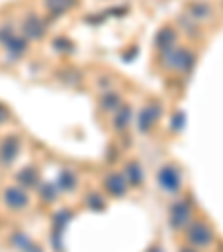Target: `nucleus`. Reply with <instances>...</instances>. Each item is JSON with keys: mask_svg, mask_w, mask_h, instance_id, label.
I'll use <instances>...</instances> for the list:
<instances>
[{"mask_svg": "<svg viewBox=\"0 0 223 252\" xmlns=\"http://www.w3.org/2000/svg\"><path fill=\"white\" fill-rule=\"evenodd\" d=\"M161 63L165 69L179 71V74H190L192 67L196 65V54L188 47H170L161 52Z\"/></svg>", "mask_w": 223, "mask_h": 252, "instance_id": "obj_1", "label": "nucleus"}, {"mask_svg": "<svg viewBox=\"0 0 223 252\" xmlns=\"http://www.w3.org/2000/svg\"><path fill=\"white\" fill-rule=\"evenodd\" d=\"M185 237L194 248H210L214 243V228L208 221H190L185 225Z\"/></svg>", "mask_w": 223, "mask_h": 252, "instance_id": "obj_2", "label": "nucleus"}, {"mask_svg": "<svg viewBox=\"0 0 223 252\" xmlns=\"http://www.w3.org/2000/svg\"><path fill=\"white\" fill-rule=\"evenodd\" d=\"M157 183L163 192H167V194H176V192L181 190V186H183V179H181L179 167L172 165V163L163 165L161 170L157 172Z\"/></svg>", "mask_w": 223, "mask_h": 252, "instance_id": "obj_3", "label": "nucleus"}, {"mask_svg": "<svg viewBox=\"0 0 223 252\" xmlns=\"http://www.w3.org/2000/svg\"><path fill=\"white\" fill-rule=\"evenodd\" d=\"M192 219V203L188 199L174 201L170 205V214H167V223L174 230H183Z\"/></svg>", "mask_w": 223, "mask_h": 252, "instance_id": "obj_4", "label": "nucleus"}, {"mask_svg": "<svg viewBox=\"0 0 223 252\" xmlns=\"http://www.w3.org/2000/svg\"><path fill=\"white\" fill-rule=\"evenodd\" d=\"M20 29H23V36L27 40H43L45 33H47V25H45V20L36 14L25 16Z\"/></svg>", "mask_w": 223, "mask_h": 252, "instance_id": "obj_5", "label": "nucleus"}, {"mask_svg": "<svg viewBox=\"0 0 223 252\" xmlns=\"http://www.w3.org/2000/svg\"><path fill=\"white\" fill-rule=\"evenodd\" d=\"M159 119H161V107H159L157 103L145 105V107H141V112H138V116H136V129L141 134H147L157 125Z\"/></svg>", "mask_w": 223, "mask_h": 252, "instance_id": "obj_6", "label": "nucleus"}, {"mask_svg": "<svg viewBox=\"0 0 223 252\" xmlns=\"http://www.w3.org/2000/svg\"><path fill=\"white\" fill-rule=\"evenodd\" d=\"M2 201L9 210H25L29 205V190L20 186H11L2 192Z\"/></svg>", "mask_w": 223, "mask_h": 252, "instance_id": "obj_7", "label": "nucleus"}, {"mask_svg": "<svg viewBox=\"0 0 223 252\" xmlns=\"http://www.w3.org/2000/svg\"><path fill=\"white\" fill-rule=\"evenodd\" d=\"M103 188H105V192H107L109 196H119V199L127 194V190H129L123 172H109V174H105Z\"/></svg>", "mask_w": 223, "mask_h": 252, "instance_id": "obj_8", "label": "nucleus"}, {"mask_svg": "<svg viewBox=\"0 0 223 252\" xmlns=\"http://www.w3.org/2000/svg\"><path fill=\"white\" fill-rule=\"evenodd\" d=\"M20 154V138L18 136H7L0 143V165H11Z\"/></svg>", "mask_w": 223, "mask_h": 252, "instance_id": "obj_9", "label": "nucleus"}, {"mask_svg": "<svg viewBox=\"0 0 223 252\" xmlns=\"http://www.w3.org/2000/svg\"><path fill=\"white\" fill-rule=\"evenodd\" d=\"M5 52H7V58L9 61H18V58H23L25 54H27V49H29V40L25 38L23 33H14L9 40H7L5 45Z\"/></svg>", "mask_w": 223, "mask_h": 252, "instance_id": "obj_10", "label": "nucleus"}, {"mask_svg": "<svg viewBox=\"0 0 223 252\" xmlns=\"http://www.w3.org/2000/svg\"><path fill=\"white\" fill-rule=\"evenodd\" d=\"M188 16L192 20H196V23H205V20H210L214 16V9L205 0H192L190 5H188Z\"/></svg>", "mask_w": 223, "mask_h": 252, "instance_id": "obj_11", "label": "nucleus"}, {"mask_svg": "<svg viewBox=\"0 0 223 252\" xmlns=\"http://www.w3.org/2000/svg\"><path fill=\"white\" fill-rule=\"evenodd\" d=\"M78 0H43V9L47 11V16L58 18V16L69 14L74 7H76Z\"/></svg>", "mask_w": 223, "mask_h": 252, "instance_id": "obj_12", "label": "nucleus"}, {"mask_svg": "<svg viewBox=\"0 0 223 252\" xmlns=\"http://www.w3.org/2000/svg\"><path fill=\"white\" fill-rule=\"evenodd\" d=\"M40 174H38V170L33 165H29V167H23V170L16 174V181H18V186L20 188H25V190H32V188H38L40 186Z\"/></svg>", "mask_w": 223, "mask_h": 252, "instance_id": "obj_13", "label": "nucleus"}, {"mask_svg": "<svg viewBox=\"0 0 223 252\" xmlns=\"http://www.w3.org/2000/svg\"><path fill=\"white\" fill-rule=\"evenodd\" d=\"M154 45H157L159 52H165V49L174 47L176 45V29L174 27H161L154 36Z\"/></svg>", "mask_w": 223, "mask_h": 252, "instance_id": "obj_14", "label": "nucleus"}, {"mask_svg": "<svg viewBox=\"0 0 223 252\" xmlns=\"http://www.w3.org/2000/svg\"><path fill=\"white\" fill-rule=\"evenodd\" d=\"M123 176H125V181H127V186H143V179H145V174H143V167L138 161H129L127 165H125L123 170Z\"/></svg>", "mask_w": 223, "mask_h": 252, "instance_id": "obj_15", "label": "nucleus"}, {"mask_svg": "<svg viewBox=\"0 0 223 252\" xmlns=\"http://www.w3.org/2000/svg\"><path fill=\"white\" fill-rule=\"evenodd\" d=\"M129 123H132V107L121 103L119 107L114 110V129H119L121 132V129H125Z\"/></svg>", "mask_w": 223, "mask_h": 252, "instance_id": "obj_16", "label": "nucleus"}, {"mask_svg": "<svg viewBox=\"0 0 223 252\" xmlns=\"http://www.w3.org/2000/svg\"><path fill=\"white\" fill-rule=\"evenodd\" d=\"M58 190L63 192H71L74 188L78 186V179H76V172H71V170H63L61 174H58V181H56Z\"/></svg>", "mask_w": 223, "mask_h": 252, "instance_id": "obj_17", "label": "nucleus"}, {"mask_svg": "<svg viewBox=\"0 0 223 252\" xmlns=\"http://www.w3.org/2000/svg\"><path fill=\"white\" fill-rule=\"evenodd\" d=\"M119 105H121V96L116 92H105L100 96V110L103 112H114Z\"/></svg>", "mask_w": 223, "mask_h": 252, "instance_id": "obj_18", "label": "nucleus"}, {"mask_svg": "<svg viewBox=\"0 0 223 252\" xmlns=\"http://www.w3.org/2000/svg\"><path fill=\"white\" fill-rule=\"evenodd\" d=\"M179 23H181V27H183L185 32H190V33H199V23H196V20H192L190 16H183V18H181Z\"/></svg>", "mask_w": 223, "mask_h": 252, "instance_id": "obj_19", "label": "nucleus"}, {"mask_svg": "<svg viewBox=\"0 0 223 252\" xmlns=\"http://www.w3.org/2000/svg\"><path fill=\"white\" fill-rule=\"evenodd\" d=\"M14 33L16 32H14V27H11L9 23H2V25H0V45H5L7 40L14 36Z\"/></svg>", "mask_w": 223, "mask_h": 252, "instance_id": "obj_20", "label": "nucleus"}, {"mask_svg": "<svg viewBox=\"0 0 223 252\" xmlns=\"http://www.w3.org/2000/svg\"><path fill=\"white\" fill-rule=\"evenodd\" d=\"M87 205L92 210H105V203L100 199V194H87Z\"/></svg>", "mask_w": 223, "mask_h": 252, "instance_id": "obj_21", "label": "nucleus"}, {"mask_svg": "<svg viewBox=\"0 0 223 252\" xmlns=\"http://www.w3.org/2000/svg\"><path fill=\"white\" fill-rule=\"evenodd\" d=\"M40 194H43V201H54L56 199V188L45 183V186H40Z\"/></svg>", "mask_w": 223, "mask_h": 252, "instance_id": "obj_22", "label": "nucleus"}, {"mask_svg": "<svg viewBox=\"0 0 223 252\" xmlns=\"http://www.w3.org/2000/svg\"><path fill=\"white\" fill-rule=\"evenodd\" d=\"M183 123H185V114H183V112H176V114H174V121H172V129H174V132H181Z\"/></svg>", "mask_w": 223, "mask_h": 252, "instance_id": "obj_23", "label": "nucleus"}, {"mask_svg": "<svg viewBox=\"0 0 223 252\" xmlns=\"http://www.w3.org/2000/svg\"><path fill=\"white\" fill-rule=\"evenodd\" d=\"M54 47L56 49H74V45L69 43V40H65V38H58V40H54Z\"/></svg>", "mask_w": 223, "mask_h": 252, "instance_id": "obj_24", "label": "nucleus"}, {"mask_svg": "<svg viewBox=\"0 0 223 252\" xmlns=\"http://www.w3.org/2000/svg\"><path fill=\"white\" fill-rule=\"evenodd\" d=\"M7 119H9V112H7V107H2V105H0V123H5Z\"/></svg>", "mask_w": 223, "mask_h": 252, "instance_id": "obj_25", "label": "nucleus"}, {"mask_svg": "<svg viewBox=\"0 0 223 252\" xmlns=\"http://www.w3.org/2000/svg\"><path fill=\"white\" fill-rule=\"evenodd\" d=\"M181 252H196L194 248H181Z\"/></svg>", "mask_w": 223, "mask_h": 252, "instance_id": "obj_26", "label": "nucleus"}, {"mask_svg": "<svg viewBox=\"0 0 223 252\" xmlns=\"http://www.w3.org/2000/svg\"><path fill=\"white\" fill-rule=\"evenodd\" d=\"M147 252H163V250H161V248H150Z\"/></svg>", "mask_w": 223, "mask_h": 252, "instance_id": "obj_27", "label": "nucleus"}, {"mask_svg": "<svg viewBox=\"0 0 223 252\" xmlns=\"http://www.w3.org/2000/svg\"><path fill=\"white\" fill-rule=\"evenodd\" d=\"M29 252H38V250H29Z\"/></svg>", "mask_w": 223, "mask_h": 252, "instance_id": "obj_28", "label": "nucleus"}, {"mask_svg": "<svg viewBox=\"0 0 223 252\" xmlns=\"http://www.w3.org/2000/svg\"><path fill=\"white\" fill-rule=\"evenodd\" d=\"M221 7H223V0H221Z\"/></svg>", "mask_w": 223, "mask_h": 252, "instance_id": "obj_29", "label": "nucleus"}]
</instances>
